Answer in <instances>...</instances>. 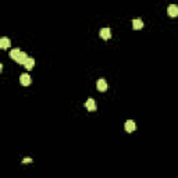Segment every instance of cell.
<instances>
[{
	"label": "cell",
	"mask_w": 178,
	"mask_h": 178,
	"mask_svg": "<svg viewBox=\"0 0 178 178\" xmlns=\"http://www.w3.org/2000/svg\"><path fill=\"white\" fill-rule=\"evenodd\" d=\"M24 67H25L27 70H32L33 67H35V60H33L32 57H28L27 58V61H25V64H24Z\"/></svg>",
	"instance_id": "9c48e42d"
},
{
	"label": "cell",
	"mask_w": 178,
	"mask_h": 178,
	"mask_svg": "<svg viewBox=\"0 0 178 178\" xmlns=\"http://www.w3.org/2000/svg\"><path fill=\"white\" fill-rule=\"evenodd\" d=\"M20 82H21V85H24V86H28V85H31V77H29L28 74H22V75L20 77Z\"/></svg>",
	"instance_id": "5b68a950"
},
{
	"label": "cell",
	"mask_w": 178,
	"mask_h": 178,
	"mask_svg": "<svg viewBox=\"0 0 178 178\" xmlns=\"http://www.w3.org/2000/svg\"><path fill=\"white\" fill-rule=\"evenodd\" d=\"M125 131L127 132H134L135 130H136V124H135L134 120H128L127 123H125Z\"/></svg>",
	"instance_id": "3957f363"
},
{
	"label": "cell",
	"mask_w": 178,
	"mask_h": 178,
	"mask_svg": "<svg viewBox=\"0 0 178 178\" xmlns=\"http://www.w3.org/2000/svg\"><path fill=\"white\" fill-rule=\"evenodd\" d=\"M31 161H32V159H29V157H27V159L22 160V163H31Z\"/></svg>",
	"instance_id": "7c38bea8"
},
{
	"label": "cell",
	"mask_w": 178,
	"mask_h": 178,
	"mask_svg": "<svg viewBox=\"0 0 178 178\" xmlns=\"http://www.w3.org/2000/svg\"><path fill=\"white\" fill-rule=\"evenodd\" d=\"M132 28L134 29H142L143 28V22H142V20L141 18H135V20H132Z\"/></svg>",
	"instance_id": "ba28073f"
},
{
	"label": "cell",
	"mask_w": 178,
	"mask_h": 178,
	"mask_svg": "<svg viewBox=\"0 0 178 178\" xmlns=\"http://www.w3.org/2000/svg\"><path fill=\"white\" fill-rule=\"evenodd\" d=\"M85 107L88 109V111H95L96 110V103H95L93 99H88L85 102Z\"/></svg>",
	"instance_id": "8992f818"
},
{
	"label": "cell",
	"mask_w": 178,
	"mask_h": 178,
	"mask_svg": "<svg viewBox=\"0 0 178 178\" xmlns=\"http://www.w3.org/2000/svg\"><path fill=\"white\" fill-rule=\"evenodd\" d=\"M167 13L170 17H177L178 15V6H175V4H170L167 8Z\"/></svg>",
	"instance_id": "277c9868"
},
{
	"label": "cell",
	"mask_w": 178,
	"mask_h": 178,
	"mask_svg": "<svg viewBox=\"0 0 178 178\" xmlns=\"http://www.w3.org/2000/svg\"><path fill=\"white\" fill-rule=\"evenodd\" d=\"M27 58H28V56H27V53H24V52H20V55L17 56V58H15V61L18 63V64H25L27 61Z\"/></svg>",
	"instance_id": "52a82bcc"
},
{
	"label": "cell",
	"mask_w": 178,
	"mask_h": 178,
	"mask_svg": "<svg viewBox=\"0 0 178 178\" xmlns=\"http://www.w3.org/2000/svg\"><path fill=\"white\" fill-rule=\"evenodd\" d=\"M99 33H100V38L105 40H109L111 38V29L110 28H102Z\"/></svg>",
	"instance_id": "6da1fadb"
},
{
	"label": "cell",
	"mask_w": 178,
	"mask_h": 178,
	"mask_svg": "<svg viewBox=\"0 0 178 178\" xmlns=\"http://www.w3.org/2000/svg\"><path fill=\"white\" fill-rule=\"evenodd\" d=\"M8 46H10V39L8 38H2L0 39V47L2 49H7Z\"/></svg>",
	"instance_id": "30bf717a"
},
{
	"label": "cell",
	"mask_w": 178,
	"mask_h": 178,
	"mask_svg": "<svg viewBox=\"0 0 178 178\" xmlns=\"http://www.w3.org/2000/svg\"><path fill=\"white\" fill-rule=\"evenodd\" d=\"M20 52H21L20 49H11V52H10V55H8V56H10V58L15 60V58H17V56L20 55Z\"/></svg>",
	"instance_id": "8fae6325"
},
{
	"label": "cell",
	"mask_w": 178,
	"mask_h": 178,
	"mask_svg": "<svg viewBox=\"0 0 178 178\" xmlns=\"http://www.w3.org/2000/svg\"><path fill=\"white\" fill-rule=\"evenodd\" d=\"M96 88H98L99 92H106L107 91V82H106L103 78H100V80H98V82H96Z\"/></svg>",
	"instance_id": "7a4b0ae2"
}]
</instances>
